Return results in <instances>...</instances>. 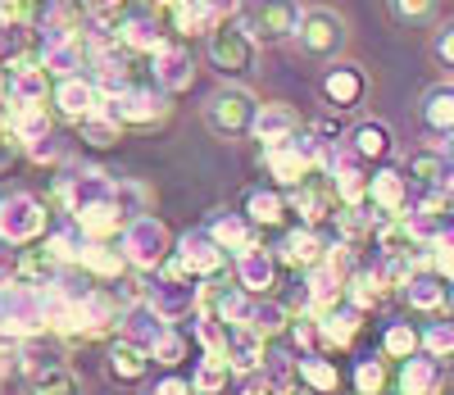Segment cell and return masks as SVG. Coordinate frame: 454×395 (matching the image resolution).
<instances>
[{"instance_id": "9f6ffc18", "label": "cell", "mask_w": 454, "mask_h": 395, "mask_svg": "<svg viewBox=\"0 0 454 395\" xmlns=\"http://www.w3.org/2000/svg\"><path fill=\"white\" fill-rule=\"evenodd\" d=\"M155 10H177V0H150Z\"/></svg>"}, {"instance_id": "5bb4252c", "label": "cell", "mask_w": 454, "mask_h": 395, "mask_svg": "<svg viewBox=\"0 0 454 395\" xmlns=\"http://www.w3.org/2000/svg\"><path fill=\"white\" fill-rule=\"evenodd\" d=\"M346 154H355V160L368 169V164H391L395 160V132L382 123V118H359V123L346 132Z\"/></svg>"}, {"instance_id": "d590c367", "label": "cell", "mask_w": 454, "mask_h": 395, "mask_svg": "<svg viewBox=\"0 0 454 395\" xmlns=\"http://www.w3.org/2000/svg\"><path fill=\"white\" fill-rule=\"evenodd\" d=\"M295 382L309 395H336L340 373H336L332 359H323V354H305V359H295Z\"/></svg>"}, {"instance_id": "7402d4cb", "label": "cell", "mask_w": 454, "mask_h": 395, "mask_svg": "<svg viewBox=\"0 0 454 395\" xmlns=\"http://www.w3.org/2000/svg\"><path fill=\"white\" fill-rule=\"evenodd\" d=\"M286 205H291V214H300V227H323V223H332V218L340 214L332 186L318 182V178H309L305 186H295V191L286 195Z\"/></svg>"}, {"instance_id": "3957f363", "label": "cell", "mask_w": 454, "mask_h": 395, "mask_svg": "<svg viewBox=\"0 0 454 395\" xmlns=\"http://www.w3.org/2000/svg\"><path fill=\"white\" fill-rule=\"evenodd\" d=\"M177 241H173V232L168 223H160L155 214H137L128 218V227L119 232V255L128 259L132 273H160L168 259H173Z\"/></svg>"}, {"instance_id": "7bdbcfd3", "label": "cell", "mask_w": 454, "mask_h": 395, "mask_svg": "<svg viewBox=\"0 0 454 395\" xmlns=\"http://www.w3.org/2000/svg\"><path fill=\"white\" fill-rule=\"evenodd\" d=\"M145 354H150V364H160V368H177L186 359V336L177 328H164L155 341L145 345Z\"/></svg>"}, {"instance_id": "30bf717a", "label": "cell", "mask_w": 454, "mask_h": 395, "mask_svg": "<svg viewBox=\"0 0 454 395\" xmlns=\"http://www.w3.org/2000/svg\"><path fill=\"white\" fill-rule=\"evenodd\" d=\"M105 114L119 128H155V123L168 118V96L164 91H145V87H128V91L105 100Z\"/></svg>"}, {"instance_id": "44dd1931", "label": "cell", "mask_w": 454, "mask_h": 395, "mask_svg": "<svg viewBox=\"0 0 454 395\" xmlns=\"http://www.w3.org/2000/svg\"><path fill=\"white\" fill-rule=\"evenodd\" d=\"M223 359H227V368H232V373L254 377V373L269 368V341H263L259 332H250V328H227Z\"/></svg>"}, {"instance_id": "d6986e66", "label": "cell", "mask_w": 454, "mask_h": 395, "mask_svg": "<svg viewBox=\"0 0 454 395\" xmlns=\"http://www.w3.org/2000/svg\"><path fill=\"white\" fill-rule=\"evenodd\" d=\"M150 73H155V87L164 96H173V91H186V87L196 83V59H192V51H186V46L164 42L155 55H150Z\"/></svg>"}, {"instance_id": "8992f818", "label": "cell", "mask_w": 454, "mask_h": 395, "mask_svg": "<svg viewBox=\"0 0 454 395\" xmlns=\"http://www.w3.org/2000/svg\"><path fill=\"white\" fill-rule=\"evenodd\" d=\"M51 227V214H46V201L32 191H5L0 195V246L10 250H23V246H36Z\"/></svg>"}, {"instance_id": "e0dca14e", "label": "cell", "mask_w": 454, "mask_h": 395, "mask_svg": "<svg viewBox=\"0 0 454 395\" xmlns=\"http://www.w3.org/2000/svg\"><path fill=\"white\" fill-rule=\"evenodd\" d=\"M145 304H150V313L164 323V328H173V323H182L186 313H196L200 309V282H155L145 291Z\"/></svg>"}, {"instance_id": "f546056e", "label": "cell", "mask_w": 454, "mask_h": 395, "mask_svg": "<svg viewBox=\"0 0 454 395\" xmlns=\"http://www.w3.org/2000/svg\"><path fill=\"white\" fill-rule=\"evenodd\" d=\"M404 300L409 309H419V313H432V319H441V313L450 309V287L436 278L432 268H419L413 278L404 282Z\"/></svg>"}, {"instance_id": "5b68a950", "label": "cell", "mask_w": 454, "mask_h": 395, "mask_svg": "<svg viewBox=\"0 0 454 395\" xmlns=\"http://www.w3.org/2000/svg\"><path fill=\"white\" fill-rule=\"evenodd\" d=\"M332 164V150H327V141H318L314 132L305 137L300 132L295 141H286V146H273V150H263V169H269V178L278 182V186H286V191H295V186H305L318 169H327Z\"/></svg>"}, {"instance_id": "8fae6325", "label": "cell", "mask_w": 454, "mask_h": 395, "mask_svg": "<svg viewBox=\"0 0 454 395\" xmlns=\"http://www.w3.org/2000/svg\"><path fill=\"white\" fill-rule=\"evenodd\" d=\"M177 259H182V268L192 273L196 282H214V278H223L227 268H232V259H227L223 250H218V241L205 232V227H192V232H182L177 236V250H173Z\"/></svg>"}, {"instance_id": "4316f807", "label": "cell", "mask_w": 454, "mask_h": 395, "mask_svg": "<svg viewBox=\"0 0 454 395\" xmlns=\"http://www.w3.org/2000/svg\"><path fill=\"white\" fill-rule=\"evenodd\" d=\"M395 391L400 395H441L445 391V364L432 359V354H413V359H404L400 373H395Z\"/></svg>"}, {"instance_id": "4fadbf2b", "label": "cell", "mask_w": 454, "mask_h": 395, "mask_svg": "<svg viewBox=\"0 0 454 395\" xmlns=\"http://www.w3.org/2000/svg\"><path fill=\"white\" fill-rule=\"evenodd\" d=\"M51 100H55V118H64V123H87V118H96V114H105V96H100V87L91 83V77H64V83H55V91H51Z\"/></svg>"}, {"instance_id": "9a60e30c", "label": "cell", "mask_w": 454, "mask_h": 395, "mask_svg": "<svg viewBox=\"0 0 454 395\" xmlns=\"http://www.w3.org/2000/svg\"><path fill=\"white\" fill-rule=\"evenodd\" d=\"M232 282L250 296V300H269L278 287V255H269L263 246H250L246 255L232 259Z\"/></svg>"}, {"instance_id": "6f0895ef", "label": "cell", "mask_w": 454, "mask_h": 395, "mask_svg": "<svg viewBox=\"0 0 454 395\" xmlns=\"http://www.w3.org/2000/svg\"><path fill=\"white\" fill-rule=\"evenodd\" d=\"M445 191H450V201H454V173H450V178H445Z\"/></svg>"}, {"instance_id": "816d5d0a", "label": "cell", "mask_w": 454, "mask_h": 395, "mask_svg": "<svg viewBox=\"0 0 454 395\" xmlns=\"http://www.w3.org/2000/svg\"><path fill=\"white\" fill-rule=\"evenodd\" d=\"M14 114H19V105H14L5 91H0V132H10V128H14Z\"/></svg>"}, {"instance_id": "db71d44e", "label": "cell", "mask_w": 454, "mask_h": 395, "mask_svg": "<svg viewBox=\"0 0 454 395\" xmlns=\"http://www.w3.org/2000/svg\"><path fill=\"white\" fill-rule=\"evenodd\" d=\"M441 154H445V164H450V173H454V137H450V141L441 146Z\"/></svg>"}, {"instance_id": "b9f144b4", "label": "cell", "mask_w": 454, "mask_h": 395, "mask_svg": "<svg viewBox=\"0 0 454 395\" xmlns=\"http://www.w3.org/2000/svg\"><path fill=\"white\" fill-rule=\"evenodd\" d=\"M36 64L46 68L51 83H64V77H78V68H82V46H78V42H73V46H46Z\"/></svg>"}, {"instance_id": "d6a6232c", "label": "cell", "mask_w": 454, "mask_h": 395, "mask_svg": "<svg viewBox=\"0 0 454 395\" xmlns=\"http://www.w3.org/2000/svg\"><path fill=\"white\" fill-rule=\"evenodd\" d=\"M404 178L409 186H423V191H441L445 178H450V164H445V154L423 146V150H413L409 160H404Z\"/></svg>"}, {"instance_id": "2e32d148", "label": "cell", "mask_w": 454, "mask_h": 395, "mask_svg": "<svg viewBox=\"0 0 454 395\" xmlns=\"http://www.w3.org/2000/svg\"><path fill=\"white\" fill-rule=\"evenodd\" d=\"M327 186L336 195L340 209H368V169L355 160V154H332L327 164Z\"/></svg>"}, {"instance_id": "f6af8a7d", "label": "cell", "mask_w": 454, "mask_h": 395, "mask_svg": "<svg viewBox=\"0 0 454 395\" xmlns=\"http://www.w3.org/2000/svg\"><path fill=\"white\" fill-rule=\"evenodd\" d=\"M419 341H423V354H432V359H454V323L436 319L427 328H419Z\"/></svg>"}, {"instance_id": "680465c9", "label": "cell", "mask_w": 454, "mask_h": 395, "mask_svg": "<svg viewBox=\"0 0 454 395\" xmlns=\"http://www.w3.org/2000/svg\"><path fill=\"white\" fill-rule=\"evenodd\" d=\"M450 313H454V287H450Z\"/></svg>"}, {"instance_id": "f5cc1de1", "label": "cell", "mask_w": 454, "mask_h": 395, "mask_svg": "<svg viewBox=\"0 0 454 395\" xmlns=\"http://www.w3.org/2000/svg\"><path fill=\"white\" fill-rule=\"evenodd\" d=\"M241 395H278V391H273V386H263V382H254V386H246Z\"/></svg>"}, {"instance_id": "74e56055", "label": "cell", "mask_w": 454, "mask_h": 395, "mask_svg": "<svg viewBox=\"0 0 454 395\" xmlns=\"http://www.w3.org/2000/svg\"><path fill=\"white\" fill-rule=\"evenodd\" d=\"M250 332H259L263 341H273V336H282L286 328H291V309L286 304H278V300H254L250 304V323H246Z\"/></svg>"}, {"instance_id": "d4e9b609", "label": "cell", "mask_w": 454, "mask_h": 395, "mask_svg": "<svg viewBox=\"0 0 454 395\" xmlns=\"http://www.w3.org/2000/svg\"><path fill=\"white\" fill-rule=\"evenodd\" d=\"M278 255H282V259H286L291 268L309 273V268L327 264V255H332V241H327V236H323L318 227H291V232L282 236Z\"/></svg>"}, {"instance_id": "60d3db41", "label": "cell", "mask_w": 454, "mask_h": 395, "mask_svg": "<svg viewBox=\"0 0 454 395\" xmlns=\"http://www.w3.org/2000/svg\"><path fill=\"white\" fill-rule=\"evenodd\" d=\"M387 386H391V364L382 354H368L355 364V395H387Z\"/></svg>"}, {"instance_id": "52a82bcc", "label": "cell", "mask_w": 454, "mask_h": 395, "mask_svg": "<svg viewBox=\"0 0 454 395\" xmlns=\"http://www.w3.org/2000/svg\"><path fill=\"white\" fill-rule=\"evenodd\" d=\"M300 14H305V5H295V0H254L241 14V28L250 32L254 46H286L295 42Z\"/></svg>"}, {"instance_id": "8d00e7d4", "label": "cell", "mask_w": 454, "mask_h": 395, "mask_svg": "<svg viewBox=\"0 0 454 395\" xmlns=\"http://www.w3.org/2000/svg\"><path fill=\"white\" fill-rule=\"evenodd\" d=\"M391 291L382 287V278H377L372 268H355L350 278H346V304L350 309H359V313H368V309H377Z\"/></svg>"}, {"instance_id": "484cf974", "label": "cell", "mask_w": 454, "mask_h": 395, "mask_svg": "<svg viewBox=\"0 0 454 395\" xmlns=\"http://www.w3.org/2000/svg\"><path fill=\"white\" fill-rule=\"evenodd\" d=\"M419 123L432 137H441V141L454 137V83H450V77H445V83H432L419 96Z\"/></svg>"}, {"instance_id": "ab89813d", "label": "cell", "mask_w": 454, "mask_h": 395, "mask_svg": "<svg viewBox=\"0 0 454 395\" xmlns=\"http://www.w3.org/2000/svg\"><path fill=\"white\" fill-rule=\"evenodd\" d=\"M413 354H423V341H419V328L413 323H391L382 332V359H413Z\"/></svg>"}, {"instance_id": "6da1fadb", "label": "cell", "mask_w": 454, "mask_h": 395, "mask_svg": "<svg viewBox=\"0 0 454 395\" xmlns=\"http://www.w3.org/2000/svg\"><path fill=\"white\" fill-rule=\"evenodd\" d=\"M259 105H263V100H259L250 87L223 83V87H214V91L205 96L200 118H205V128H209L218 141H241V137H250V128H254Z\"/></svg>"}, {"instance_id": "f35d334b", "label": "cell", "mask_w": 454, "mask_h": 395, "mask_svg": "<svg viewBox=\"0 0 454 395\" xmlns=\"http://www.w3.org/2000/svg\"><path fill=\"white\" fill-rule=\"evenodd\" d=\"M441 5L445 0H387V14L404 28H427L441 19Z\"/></svg>"}, {"instance_id": "e575fe53", "label": "cell", "mask_w": 454, "mask_h": 395, "mask_svg": "<svg viewBox=\"0 0 454 395\" xmlns=\"http://www.w3.org/2000/svg\"><path fill=\"white\" fill-rule=\"evenodd\" d=\"M10 137H14L23 150L36 146V141H46V137H55V114H51V105H23V109L14 114Z\"/></svg>"}, {"instance_id": "ac0fdd59", "label": "cell", "mask_w": 454, "mask_h": 395, "mask_svg": "<svg viewBox=\"0 0 454 395\" xmlns=\"http://www.w3.org/2000/svg\"><path fill=\"white\" fill-rule=\"evenodd\" d=\"M300 132H305V118H300L291 105H282V100L259 105V114H254V128H250V137H254L263 150L286 146V141H295Z\"/></svg>"}, {"instance_id": "f1b7e54d", "label": "cell", "mask_w": 454, "mask_h": 395, "mask_svg": "<svg viewBox=\"0 0 454 395\" xmlns=\"http://www.w3.org/2000/svg\"><path fill=\"white\" fill-rule=\"evenodd\" d=\"M286 214H291V205L278 186H250L246 201H241V218L250 227H282Z\"/></svg>"}, {"instance_id": "7a4b0ae2", "label": "cell", "mask_w": 454, "mask_h": 395, "mask_svg": "<svg viewBox=\"0 0 454 395\" xmlns=\"http://www.w3.org/2000/svg\"><path fill=\"white\" fill-rule=\"evenodd\" d=\"M291 46L305 59H314V64H332V59L346 55V46H350V23H346V14L332 10V5H309L305 14H300V28H295Z\"/></svg>"}, {"instance_id": "c3c4849f", "label": "cell", "mask_w": 454, "mask_h": 395, "mask_svg": "<svg viewBox=\"0 0 454 395\" xmlns=\"http://www.w3.org/2000/svg\"><path fill=\"white\" fill-rule=\"evenodd\" d=\"M432 59L450 73V83H454V23H445L436 32V42H432Z\"/></svg>"}, {"instance_id": "603a6c76", "label": "cell", "mask_w": 454, "mask_h": 395, "mask_svg": "<svg viewBox=\"0 0 454 395\" xmlns=\"http://www.w3.org/2000/svg\"><path fill=\"white\" fill-rule=\"evenodd\" d=\"M23 395H87V386H82L78 368H68L59 359H36V364H27Z\"/></svg>"}, {"instance_id": "1f68e13d", "label": "cell", "mask_w": 454, "mask_h": 395, "mask_svg": "<svg viewBox=\"0 0 454 395\" xmlns=\"http://www.w3.org/2000/svg\"><path fill=\"white\" fill-rule=\"evenodd\" d=\"M78 268H82V273H91V278H100V282H123L128 259L119 255V246L82 241V250H78Z\"/></svg>"}, {"instance_id": "ffe728a7", "label": "cell", "mask_w": 454, "mask_h": 395, "mask_svg": "<svg viewBox=\"0 0 454 395\" xmlns=\"http://www.w3.org/2000/svg\"><path fill=\"white\" fill-rule=\"evenodd\" d=\"M150 368H155V364H150L145 345H137V341H128V336L109 341V350H105V377H109L114 386H141Z\"/></svg>"}, {"instance_id": "ee69618b", "label": "cell", "mask_w": 454, "mask_h": 395, "mask_svg": "<svg viewBox=\"0 0 454 395\" xmlns=\"http://www.w3.org/2000/svg\"><path fill=\"white\" fill-rule=\"evenodd\" d=\"M227 377H232V368H227L223 354H205L200 368H196V377H192V391H196V395H223Z\"/></svg>"}, {"instance_id": "9c48e42d", "label": "cell", "mask_w": 454, "mask_h": 395, "mask_svg": "<svg viewBox=\"0 0 454 395\" xmlns=\"http://www.w3.org/2000/svg\"><path fill=\"white\" fill-rule=\"evenodd\" d=\"M368 91H372V77L355 59H332L318 77V96L332 114H355L368 100Z\"/></svg>"}, {"instance_id": "681fc988", "label": "cell", "mask_w": 454, "mask_h": 395, "mask_svg": "<svg viewBox=\"0 0 454 395\" xmlns=\"http://www.w3.org/2000/svg\"><path fill=\"white\" fill-rule=\"evenodd\" d=\"M19 287V250L0 246V291H14Z\"/></svg>"}, {"instance_id": "bcb514c9", "label": "cell", "mask_w": 454, "mask_h": 395, "mask_svg": "<svg viewBox=\"0 0 454 395\" xmlns=\"http://www.w3.org/2000/svg\"><path fill=\"white\" fill-rule=\"evenodd\" d=\"M427 268L436 273V278H441L445 287H454V232H450V236H436V241H432Z\"/></svg>"}, {"instance_id": "836d02e7", "label": "cell", "mask_w": 454, "mask_h": 395, "mask_svg": "<svg viewBox=\"0 0 454 395\" xmlns=\"http://www.w3.org/2000/svg\"><path fill=\"white\" fill-rule=\"evenodd\" d=\"M164 42H168V36H164V28H160L155 19H150V14H128V19H119V46L155 55Z\"/></svg>"}, {"instance_id": "f907efd6", "label": "cell", "mask_w": 454, "mask_h": 395, "mask_svg": "<svg viewBox=\"0 0 454 395\" xmlns=\"http://www.w3.org/2000/svg\"><path fill=\"white\" fill-rule=\"evenodd\" d=\"M155 395H196V391H192V382H182V377H164L155 386Z\"/></svg>"}, {"instance_id": "7c38bea8", "label": "cell", "mask_w": 454, "mask_h": 395, "mask_svg": "<svg viewBox=\"0 0 454 395\" xmlns=\"http://www.w3.org/2000/svg\"><path fill=\"white\" fill-rule=\"evenodd\" d=\"M368 209H377V218H404L413 209V186L404 178V169L395 164H382L368 173Z\"/></svg>"}, {"instance_id": "4dcf8cb0", "label": "cell", "mask_w": 454, "mask_h": 395, "mask_svg": "<svg viewBox=\"0 0 454 395\" xmlns=\"http://www.w3.org/2000/svg\"><path fill=\"white\" fill-rule=\"evenodd\" d=\"M205 232L218 241V250H223L227 259H237V255H246L250 246H259V241H254V227H250L241 214H214Z\"/></svg>"}, {"instance_id": "cb8c5ba5", "label": "cell", "mask_w": 454, "mask_h": 395, "mask_svg": "<svg viewBox=\"0 0 454 395\" xmlns=\"http://www.w3.org/2000/svg\"><path fill=\"white\" fill-rule=\"evenodd\" d=\"M0 73H5V96H10L19 109H23V105H46L51 91H55V83L46 77L42 64H5Z\"/></svg>"}, {"instance_id": "11a10c76", "label": "cell", "mask_w": 454, "mask_h": 395, "mask_svg": "<svg viewBox=\"0 0 454 395\" xmlns=\"http://www.w3.org/2000/svg\"><path fill=\"white\" fill-rule=\"evenodd\" d=\"M5 368H10V345H0V382H5Z\"/></svg>"}, {"instance_id": "277c9868", "label": "cell", "mask_w": 454, "mask_h": 395, "mask_svg": "<svg viewBox=\"0 0 454 395\" xmlns=\"http://www.w3.org/2000/svg\"><path fill=\"white\" fill-rule=\"evenodd\" d=\"M205 59L209 68L223 77V83H241L254 77V64H259V46L250 42V32L241 28V19H227L218 23L209 36H205Z\"/></svg>"}, {"instance_id": "83f0119b", "label": "cell", "mask_w": 454, "mask_h": 395, "mask_svg": "<svg viewBox=\"0 0 454 395\" xmlns=\"http://www.w3.org/2000/svg\"><path fill=\"white\" fill-rule=\"evenodd\" d=\"M359 332H364V313L350 309L346 300L318 313V345H327V350H350L359 341Z\"/></svg>"}, {"instance_id": "ba28073f", "label": "cell", "mask_w": 454, "mask_h": 395, "mask_svg": "<svg viewBox=\"0 0 454 395\" xmlns=\"http://www.w3.org/2000/svg\"><path fill=\"white\" fill-rule=\"evenodd\" d=\"M42 332H51L42 291H27V287L0 291V336L23 345V341H36Z\"/></svg>"}, {"instance_id": "7dc6e473", "label": "cell", "mask_w": 454, "mask_h": 395, "mask_svg": "<svg viewBox=\"0 0 454 395\" xmlns=\"http://www.w3.org/2000/svg\"><path fill=\"white\" fill-rule=\"evenodd\" d=\"M78 132H82V141H91V146H114L123 137V128L114 123L109 114H96V118H87V123H78Z\"/></svg>"}]
</instances>
